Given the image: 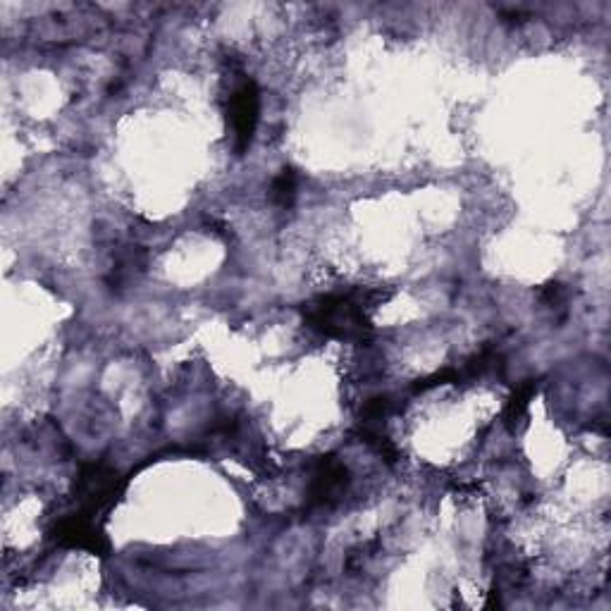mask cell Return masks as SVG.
I'll return each instance as SVG.
<instances>
[{
  "label": "cell",
  "mask_w": 611,
  "mask_h": 611,
  "mask_svg": "<svg viewBox=\"0 0 611 611\" xmlns=\"http://www.w3.org/2000/svg\"><path fill=\"white\" fill-rule=\"evenodd\" d=\"M366 292L349 297L330 294L306 306V320L325 337L334 340H363L368 332Z\"/></svg>",
  "instance_id": "6da1fadb"
},
{
  "label": "cell",
  "mask_w": 611,
  "mask_h": 611,
  "mask_svg": "<svg viewBox=\"0 0 611 611\" xmlns=\"http://www.w3.org/2000/svg\"><path fill=\"white\" fill-rule=\"evenodd\" d=\"M349 485V471L346 465L328 457L318 463V469L311 480V490H309V508H328L340 502Z\"/></svg>",
  "instance_id": "7a4b0ae2"
},
{
  "label": "cell",
  "mask_w": 611,
  "mask_h": 611,
  "mask_svg": "<svg viewBox=\"0 0 611 611\" xmlns=\"http://www.w3.org/2000/svg\"><path fill=\"white\" fill-rule=\"evenodd\" d=\"M53 537H55V543H61L65 547L89 549V551H94V555H100V551L108 549L104 530L98 528V523L92 518L89 512L69 514L57 521Z\"/></svg>",
  "instance_id": "3957f363"
},
{
  "label": "cell",
  "mask_w": 611,
  "mask_h": 611,
  "mask_svg": "<svg viewBox=\"0 0 611 611\" xmlns=\"http://www.w3.org/2000/svg\"><path fill=\"white\" fill-rule=\"evenodd\" d=\"M258 89L254 82H244L239 89L229 96V122L237 139V151L249 147L258 122Z\"/></svg>",
  "instance_id": "277c9868"
},
{
  "label": "cell",
  "mask_w": 611,
  "mask_h": 611,
  "mask_svg": "<svg viewBox=\"0 0 611 611\" xmlns=\"http://www.w3.org/2000/svg\"><path fill=\"white\" fill-rule=\"evenodd\" d=\"M535 389H537V385L533 380L528 385H523V387L516 389V395L512 399H508V404H506V411H504L506 424H516V420L523 418V414H526L528 404H530V399L535 395Z\"/></svg>",
  "instance_id": "5b68a950"
},
{
  "label": "cell",
  "mask_w": 611,
  "mask_h": 611,
  "mask_svg": "<svg viewBox=\"0 0 611 611\" xmlns=\"http://www.w3.org/2000/svg\"><path fill=\"white\" fill-rule=\"evenodd\" d=\"M297 196V174L292 170H285L278 180L272 182V201L282 208L292 206Z\"/></svg>",
  "instance_id": "8992f818"
}]
</instances>
